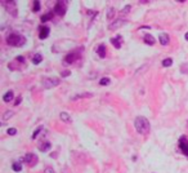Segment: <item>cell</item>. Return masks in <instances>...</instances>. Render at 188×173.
<instances>
[{
	"mask_svg": "<svg viewBox=\"0 0 188 173\" xmlns=\"http://www.w3.org/2000/svg\"><path fill=\"white\" fill-rule=\"evenodd\" d=\"M134 125H135V129H137V132L139 135H148V132H150V122H148L147 117L144 116H137L134 120Z\"/></svg>",
	"mask_w": 188,
	"mask_h": 173,
	"instance_id": "obj_1",
	"label": "cell"
},
{
	"mask_svg": "<svg viewBox=\"0 0 188 173\" xmlns=\"http://www.w3.org/2000/svg\"><path fill=\"white\" fill-rule=\"evenodd\" d=\"M6 43L9 45H12V47H22V45H25V43H26V38L23 35L12 32V34H9L8 38H6Z\"/></svg>",
	"mask_w": 188,
	"mask_h": 173,
	"instance_id": "obj_2",
	"label": "cell"
},
{
	"mask_svg": "<svg viewBox=\"0 0 188 173\" xmlns=\"http://www.w3.org/2000/svg\"><path fill=\"white\" fill-rule=\"evenodd\" d=\"M1 4L6 9V12H8L9 14L14 16V17L17 16V11H18V9H17V4H16V1H5V0H4Z\"/></svg>",
	"mask_w": 188,
	"mask_h": 173,
	"instance_id": "obj_3",
	"label": "cell"
},
{
	"mask_svg": "<svg viewBox=\"0 0 188 173\" xmlns=\"http://www.w3.org/2000/svg\"><path fill=\"white\" fill-rule=\"evenodd\" d=\"M58 84H59V79H58V78H45L43 80V85H44V88H47V89L57 87Z\"/></svg>",
	"mask_w": 188,
	"mask_h": 173,
	"instance_id": "obj_4",
	"label": "cell"
},
{
	"mask_svg": "<svg viewBox=\"0 0 188 173\" xmlns=\"http://www.w3.org/2000/svg\"><path fill=\"white\" fill-rule=\"evenodd\" d=\"M25 163L27 165H30V167H35L37 164V156L35 154H32V152H28L25 156Z\"/></svg>",
	"mask_w": 188,
	"mask_h": 173,
	"instance_id": "obj_5",
	"label": "cell"
},
{
	"mask_svg": "<svg viewBox=\"0 0 188 173\" xmlns=\"http://www.w3.org/2000/svg\"><path fill=\"white\" fill-rule=\"evenodd\" d=\"M66 3L64 1H58L56 5H54V12L57 13V14L59 16H64V13H66Z\"/></svg>",
	"mask_w": 188,
	"mask_h": 173,
	"instance_id": "obj_6",
	"label": "cell"
},
{
	"mask_svg": "<svg viewBox=\"0 0 188 173\" xmlns=\"http://www.w3.org/2000/svg\"><path fill=\"white\" fill-rule=\"evenodd\" d=\"M125 19H122V18H119V19H116L115 22H112V23H110L108 25V30H117L119 27H121L122 25H125Z\"/></svg>",
	"mask_w": 188,
	"mask_h": 173,
	"instance_id": "obj_7",
	"label": "cell"
},
{
	"mask_svg": "<svg viewBox=\"0 0 188 173\" xmlns=\"http://www.w3.org/2000/svg\"><path fill=\"white\" fill-rule=\"evenodd\" d=\"M79 57H80V53L72 52V53H69L64 57V62H66V63H74L76 60H79Z\"/></svg>",
	"mask_w": 188,
	"mask_h": 173,
	"instance_id": "obj_8",
	"label": "cell"
},
{
	"mask_svg": "<svg viewBox=\"0 0 188 173\" xmlns=\"http://www.w3.org/2000/svg\"><path fill=\"white\" fill-rule=\"evenodd\" d=\"M49 32H50V28L48 26H41L39 28V38L40 39H47L49 36Z\"/></svg>",
	"mask_w": 188,
	"mask_h": 173,
	"instance_id": "obj_9",
	"label": "cell"
},
{
	"mask_svg": "<svg viewBox=\"0 0 188 173\" xmlns=\"http://www.w3.org/2000/svg\"><path fill=\"white\" fill-rule=\"evenodd\" d=\"M179 147H180V150H182L183 154L188 156V140L187 138H182V140H180Z\"/></svg>",
	"mask_w": 188,
	"mask_h": 173,
	"instance_id": "obj_10",
	"label": "cell"
},
{
	"mask_svg": "<svg viewBox=\"0 0 188 173\" xmlns=\"http://www.w3.org/2000/svg\"><path fill=\"white\" fill-rule=\"evenodd\" d=\"M158 40H160V43L163 45H168L170 43V38L168 34H165V32H161L160 36H158Z\"/></svg>",
	"mask_w": 188,
	"mask_h": 173,
	"instance_id": "obj_11",
	"label": "cell"
},
{
	"mask_svg": "<svg viewBox=\"0 0 188 173\" xmlns=\"http://www.w3.org/2000/svg\"><path fill=\"white\" fill-rule=\"evenodd\" d=\"M121 40H122V38L120 36V35H117V36H115V38L111 39V43L113 44V47H115V48L120 49V48H121Z\"/></svg>",
	"mask_w": 188,
	"mask_h": 173,
	"instance_id": "obj_12",
	"label": "cell"
},
{
	"mask_svg": "<svg viewBox=\"0 0 188 173\" xmlns=\"http://www.w3.org/2000/svg\"><path fill=\"white\" fill-rule=\"evenodd\" d=\"M144 43L148 44V45H153L155 43H156V40H155V38L152 36L151 34H144V38H143Z\"/></svg>",
	"mask_w": 188,
	"mask_h": 173,
	"instance_id": "obj_13",
	"label": "cell"
},
{
	"mask_svg": "<svg viewBox=\"0 0 188 173\" xmlns=\"http://www.w3.org/2000/svg\"><path fill=\"white\" fill-rule=\"evenodd\" d=\"M50 149H52V143L50 142L40 143V146H39V150H40L41 152H47V151H49Z\"/></svg>",
	"mask_w": 188,
	"mask_h": 173,
	"instance_id": "obj_14",
	"label": "cell"
},
{
	"mask_svg": "<svg viewBox=\"0 0 188 173\" xmlns=\"http://www.w3.org/2000/svg\"><path fill=\"white\" fill-rule=\"evenodd\" d=\"M97 53H98V56H99L100 58L106 57V45L100 44L99 47H98V49H97Z\"/></svg>",
	"mask_w": 188,
	"mask_h": 173,
	"instance_id": "obj_15",
	"label": "cell"
},
{
	"mask_svg": "<svg viewBox=\"0 0 188 173\" xmlns=\"http://www.w3.org/2000/svg\"><path fill=\"white\" fill-rule=\"evenodd\" d=\"M13 97H14L13 92H12V90H8V92L3 96V101H4V102H11V101L13 100Z\"/></svg>",
	"mask_w": 188,
	"mask_h": 173,
	"instance_id": "obj_16",
	"label": "cell"
},
{
	"mask_svg": "<svg viewBox=\"0 0 188 173\" xmlns=\"http://www.w3.org/2000/svg\"><path fill=\"white\" fill-rule=\"evenodd\" d=\"M59 119L62 120V122H66V123H71V122H72L71 116H70L67 112H61V114H59Z\"/></svg>",
	"mask_w": 188,
	"mask_h": 173,
	"instance_id": "obj_17",
	"label": "cell"
},
{
	"mask_svg": "<svg viewBox=\"0 0 188 173\" xmlns=\"http://www.w3.org/2000/svg\"><path fill=\"white\" fill-rule=\"evenodd\" d=\"M41 61H43V56H41L40 53H36L34 57H32V63L34 65H39Z\"/></svg>",
	"mask_w": 188,
	"mask_h": 173,
	"instance_id": "obj_18",
	"label": "cell"
},
{
	"mask_svg": "<svg viewBox=\"0 0 188 173\" xmlns=\"http://www.w3.org/2000/svg\"><path fill=\"white\" fill-rule=\"evenodd\" d=\"M85 97H88V98H90V97H93L92 93H83V94H77V96H74L71 97V100H79V98H85Z\"/></svg>",
	"mask_w": 188,
	"mask_h": 173,
	"instance_id": "obj_19",
	"label": "cell"
},
{
	"mask_svg": "<svg viewBox=\"0 0 188 173\" xmlns=\"http://www.w3.org/2000/svg\"><path fill=\"white\" fill-rule=\"evenodd\" d=\"M12 168H13V171H14V172H21L22 171V163H19V162L13 163Z\"/></svg>",
	"mask_w": 188,
	"mask_h": 173,
	"instance_id": "obj_20",
	"label": "cell"
},
{
	"mask_svg": "<svg viewBox=\"0 0 188 173\" xmlns=\"http://www.w3.org/2000/svg\"><path fill=\"white\" fill-rule=\"evenodd\" d=\"M113 16H115V8H110L108 13H107V19H108V21H111Z\"/></svg>",
	"mask_w": 188,
	"mask_h": 173,
	"instance_id": "obj_21",
	"label": "cell"
},
{
	"mask_svg": "<svg viewBox=\"0 0 188 173\" xmlns=\"http://www.w3.org/2000/svg\"><path fill=\"white\" fill-rule=\"evenodd\" d=\"M53 18V13H48V14H45V16H43V17H41V22H47L48 19H52Z\"/></svg>",
	"mask_w": 188,
	"mask_h": 173,
	"instance_id": "obj_22",
	"label": "cell"
},
{
	"mask_svg": "<svg viewBox=\"0 0 188 173\" xmlns=\"http://www.w3.org/2000/svg\"><path fill=\"white\" fill-rule=\"evenodd\" d=\"M110 83H111V80H110L108 78H102V79L99 80V84H100V85H108Z\"/></svg>",
	"mask_w": 188,
	"mask_h": 173,
	"instance_id": "obj_23",
	"label": "cell"
},
{
	"mask_svg": "<svg viewBox=\"0 0 188 173\" xmlns=\"http://www.w3.org/2000/svg\"><path fill=\"white\" fill-rule=\"evenodd\" d=\"M171 63H173V60H171V58H166V60L163 61V66L164 67H169V66H171Z\"/></svg>",
	"mask_w": 188,
	"mask_h": 173,
	"instance_id": "obj_24",
	"label": "cell"
},
{
	"mask_svg": "<svg viewBox=\"0 0 188 173\" xmlns=\"http://www.w3.org/2000/svg\"><path fill=\"white\" fill-rule=\"evenodd\" d=\"M180 73L182 74H188V63H183L180 66Z\"/></svg>",
	"mask_w": 188,
	"mask_h": 173,
	"instance_id": "obj_25",
	"label": "cell"
},
{
	"mask_svg": "<svg viewBox=\"0 0 188 173\" xmlns=\"http://www.w3.org/2000/svg\"><path fill=\"white\" fill-rule=\"evenodd\" d=\"M13 116V111H6L5 114H4V116H3V119L4 120H8L9 117H12Z\"/></svg>",
	"mask_w": 188,
	"mask_h": 173,
	"instance_id": "obj_26",
	"label": "cell"
},
{
	"mask_svg": "<svg viewBox=\"0 0 188 173\" xmlns=\"http://www.w3.org/2000/svg\"><path fill=\"white\" fill-rule=\"evenodd\" d=\"M41 129H43V127H39V128H37L36 130H35V132H34V135H32V140H35V138H36V137H37V135L41 132Z\"/></svg>",
	"mask_w": 188,
	"mask_h": 173,
	"instance_id": "obj_27",
	"label": "cell"
},
{
	"mask_svg": "<svg viewBox=\"0 0 188 173\" xmlns=\"http://www.w3.org/2000/svg\"><path fill=\"white\" fill-rule=\"evenodd\" d=\"M6 133H8L9 136H14L16 133H17V129L16 128H9L8 130H6Z\"/></svg>",
	"mask_w": 188,
	"mask_h": 173,
	"instance_id": "obj_28",
	"label": "cell"
},
{
	"mask_svg": "<svg viewBox=\"0 0 188 173\" xmlns=\"http://www.w3.org/2000/svg\"><path fill=\"white\" fill-rule=\"evenodd\" d=\"M130 9H131V6H130V5H126L125 8H122L121 13H122V14H128V13H129V11H130Z\"/></svg>",
	"mask_w": 188,
	"mask_h": 173,
	"instance_id": "obj_29",
	"label": "cell"
},
{
	"mask_svg": "<svg viewBox=\"0 0 188 173\" xmlns=\"http://www.w3.org/2000/svg\"><path fill=\"white\" fill-rule=\"evenodd\" d=\"M44 173H56V172H54V169L52 167H47L45 168V171H44Z\"/></svg>",
	"mask_w": 188,
	"mask_h": 173,
	"instance_id": "obj_30",
	"label": "cell"
},
{
	"mask_svg": "<svg viewBox=\"0 0 188 173\" xmlns=\"http://www.w3.org/2000/svg\"><path fill=\"white\" fill-rule=\"evenodd\" d=\"M39 9H40V3H39V1H35V5H34V11H35V12H37Z\"/></svg>",
	"mask_w": 188,
	"mask_h": 173,
	"instance_id": "obj_31",
	"label": "cell"
},
{
	"mask_svg": "<svg viewBox=\"0 0 188 173\" xmlns=\"http://www.w3.org/2000/svg\"><path fill=\"white\" fill-rule=\"evenodd\" d=\"M61 75H62L63 78H66V76H69L70 75V71H63V73H61Z\"/></svg>",
	"mask_w": 188,
	"mask_h": 173,
	"instance_id": "obj_32",
	"label": "cell"
},
{
	"mask_svg": "<svg viewBox=\"0 0 188 173\" xmlns=\"http://www.w3.org/2000/svg\"><path fill=\"white\" fill-rule=\"evenodd\" d=\"M21 101H22V97H21V96H19V97H18V98H17V100H16V105H19V102H21Z\"/></svg>",
	"mask_w": 188,
	"mask_h": 173,
	"instance_id": "obj_33",
	"label": "cell"
},
{
	"mask_svg": "<svg viewBox=\"0 0 188 173\" xmlns=\"http://www.w3.org/2000/svg\"><path fill=\"white\" fill-rule=\"evenodd\" d=\"M184 38H186V40H188V32L186 34V36H184Z\"/></svg>",
	"mask_w": 188,
	"mask_h": 173,
	"instance_id": "obj_34",
	"label": "cell"
}]
</instances>
